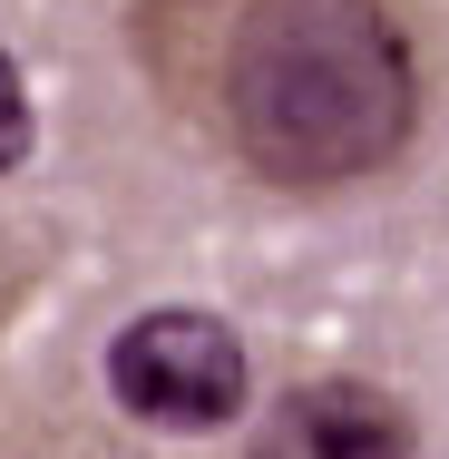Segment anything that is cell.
<instances>
[{"mask_svg":"<svg viewBox=\"0 0 449 459\" xmlns=\"http://www.w3.org/2000/svg\"><path fill=\"white\" fill-rule=\"evenodd\" d=\"M245 459H420V430H410V411L381 381L323 371V381H293L264 411Z\"/></svg>","mask_w":449,"mask_h":459,"instance_id":"cell-3","label":"cell"},{"mask_svg":"<svg viewBox=\"0 0 449 459\" xmlns=\"http://www.w3.org/2000/svg\"><path fill=\"white\" fill-rule=\"evenodd\" d=\"M30 137H39V117H30V79H20V59L0 49V177L30 167Z\"/></svg>","mask_w":449,"mask_h":459,"instance_id":"cell-4","label":"cell"},{"mask_svg":"<svg viewBox=\"0 0 449 459\" xmlns=\"http://www.w3.org/2000/svg\"><path fill=\"white\" fill-rule=\"evenodd\" d=\"M108 401L147 430H225L245 401H255V352L225 313H195V303H157L137 323L108 333Z\"/></svg>","mask_w":449,"mask_h":459,"instance_id":"cell-2","label":"cell"},{"mask_svg":"<svg viewBox=\"0 0 449 459\" xmlns=\"http://www.w3.org/2000/svg\"><path fill=\"white\" fill-rule=\"evenodd\" d=\"M215 137L283 195H332L420 137V49L391 0H225Z\"/></svg>","mask_w":449,"mask_h":459,"instance_id":"cell-1","label":"cell"}]
</instances>
